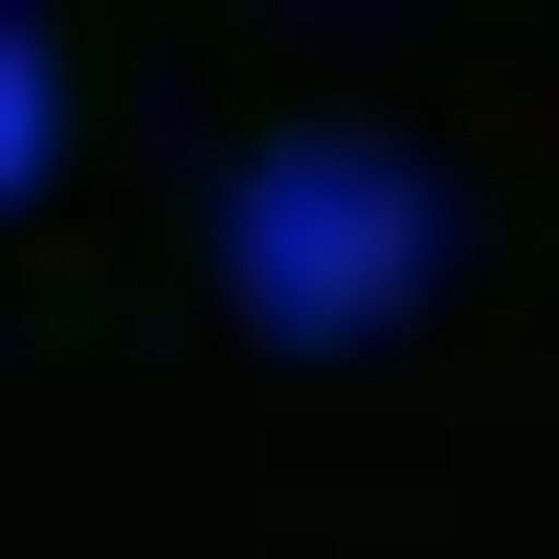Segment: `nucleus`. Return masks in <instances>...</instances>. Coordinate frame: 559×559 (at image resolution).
Wrapping results in <instances>:
<instances>
[{
    "instance_id": "obj_1",
    "label": "nucleus",
    "mask_w": 559,
    "mask_h": 559,
    "mask_svg": "<svg viewBox=\"0 0 559 559\" xmlns=\"http://www.w3.org/2000/svg\"><path fill=\"white\" fill-rule=\"evenodd\" d=\"M224 269H247L269 336H358V313H403L448 269V202L381 134H292V157H247V202H224Z\"/></svg>"
},
{
    "instance_id": "obj_2",
    "label": "nucleus",
    "mask_w": 559,
    "mask_h": 559,
    "mask_svg": "<svg viewBox=\"0 0 559 559\" xmlns=\"http://www.w3.org/2000/svg\"><path fill=\"white\" fill-rule=\"evenodd\" d=\"M45 157H68V68H45V45H23V23H0V202H23V179H45Z\"/></svg>"
}]
</instances>
